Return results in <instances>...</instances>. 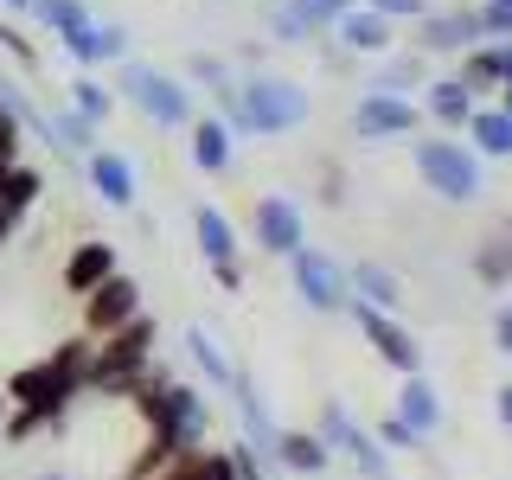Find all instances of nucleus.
I'll return each mask as SVG.
<instances>
[{"mask_svg": "<svg viewBox=\"0 0 512 480\" xmlns=\"http://www.w3.org/2000/svg\"><path fill=\"white\" fill-rule=\"evenodd\" d=\"M90 359H96V340H90V333H71V340H58L39 365H20V372L7 378V404L13 410H7V423H0V436H7V442H32L39 429H52L58 416L84 397Z\"/></svg>", "mask_w": 512, "mask_h": 480, "instance_id": "f257e3e1", "label": "nucleus"}, {"mask_svg": "<svg viewBox=\"0 0 512 480\" xmlns=\"http://www.w3.org/2000/svg\"><path fill=\"white\" fill-rule=\"evenodd\" d=\"M218 96V109L212 116L231 128L237 141H250V135H288V128H301L314 116V96L295 84V77H276V71H256V77H244V84H224V90H212Z\"/></svg>", "mask_w": 512, "mask_h": 480, "instance_id": "f03ea898", "label": "nucleus"}, {"mask_svg": "<svg viewBox=\"0 0 512 480\" xmlns=\"http://www.w3.org/2000/svg\"><path fill=\"white\" fill-rule=\"evenodd\" d=\"M154 340H160V327H154L148 314H135L122 333L96 340V359H90L84 391H90V397H128L141 378L154 372Z\"/></svg>", "mask_w": 512, "mask_h": 480, "instance_id": "7ed1b4c3", "label": "nucleus"}, {"mask_svg": "<svg viewBox=\"0 0 512 480\" xmlns=\"http://www.w3.org/2000/svg\"><path fill=\"white\" fill-rule=\"evenodd\" d=\"M416 173H423V186L436 192V199H448V205H474L480 186H487L480 154L468 141H455V135H423L416 141Z\"/></svg>", "mask_w": 512, "mask_h": 480, "instance_id": "20e7f679", "label": "nucleus"}, {"mask_svg": "<svg viewBox=\"0 0 512 480\" xmlns=\"http://www.w3.org/2000/svg\"><path fill=\"white\" fill-rule=\"evenodd\" d=\"M116 90H122L154 128H192V116H199L186 77L160 71V64H141V58H122V84H116Z\"/></svg>", "mask_w": 512, "mask_h": 480, "instance_id": "39448f33", "label": "nucleus"}, {"mask_svg": "<svg viewBox=\"0 0 512 480\" xmlns=\"http://www.w3.org/2000/svg\"><path fill=\"white\" fill-rule=\"evenodd\" d=\"M288 282H295V295L308 301L314 314H352V269L333 250L301 244L288 256Z\"/></svg>", "mask_w": 512, "mask_h": 480, "instance_id": "423d86ee", "label": "nucleus"}, {"mask_svg": "<svg viewBox=\"0 0 512 480\" xmlns=\"http://www.w3.org/2000/svg\"><path fill=\"white\" fill-rule=\"evenodd\" d=\"M314 436L327 442V455H340V461H352L365 480H378V474H391V455L378 448V436L359 423L352 410H340V404H320V423H314Z\"/></svg>", "mask_w": 512, "mask_h": 480, "instance_id": "0eeeda50", "label": "nucleus"}, {"mask_svg": "<svg viewBox=\"0 0 512 480\" xmlns=\"http://www.w3.org/2000/svg\"><path fill=\"white\" fill-rule=\"evenodd\" d=\"M352 135L359 141H416L423 135V109H416V96H384V90H365L359 103H352Z\"/></svg>", "mask_w": 512, "mask_h": 480, "instance_id": "6e6552de", "label": "nucleus"}, {"mask_svg": "<svg viewBox=\"0 0 512 480\" xmlns=\"http://www.w3.org/2000/svg\"><path fill=\"white\" fill-rule=\"evenodd\" d=\"M474 45H487L474 7H429L423 20H416L410 52H423V58H461V52H474Z\"/></svg>", "mask_w": 512, "mask_h": 480, "instance_id": "1a4fd4ad", "label": "nucleus"}, {"mask_svg": "<svg viewBox=\"0 0 512 480\" xmlns=\"http://www.w3.org/2000/svg\"><path fill=\"white\" fill-rule=\"evenodd\" d=\"M250 237H256V250H269V256H295L301 244H308V218H301V199H288V192H263V199L250 205Z\"/></svg>", "mask_w": 512, "mask_h": 480, "instance_id": "9d476101", "label": "nucleus"}, {"mask_svg": "<svg viewBox=\"0 0 512 480\" xmlns=\"http://www.w3.org/2000/svg\"><path fill=\"white\" fill-rule=\"evenodd\" d=\"M352 320H359L365 346H372V352H378L384 365H391L397 378L423 372V346H416V333H410V327H404L397 314H378V308H359V301H352Z\"/></svg>", "mask_w": 512, "mask_h": 480, "instance_id": "9b49d317", "label": "nucleus"}, {"mask_svg": "<svg viewBox=\"0 0 512 480\" xmlns=\"http://www.w3.org/2000/svg\"><path fill=\"white\" fill-rule=\"evenodd\" d=\"M135 314H141V282L128 276V269H116L103 288H90V295H84V333H90V340L122 333Z\"/></svg>", "mask_w": 512, "mask_h": 480, "instance_id": "f8f14e48", "label": "nucleus"}, {"mask_svg": "<svg viewBox=\"0 0 512 480\" xmlns=\"http://www.w3.org/2000/svg\"><path fill=\"white\" fill-rule=\"evenodd\" d=\"M84 180H90L96 199H103V205H116V212H128V205H135V192H141L135 160L116 154V148H96V154L84 160Z\"/></svg>", "mask_w": 512, "mask_h": 480, "instance_id": "ddd939ff", "label": "nucleus"}, {"mask_svg": "<svg viewBox=\"0 0 512 480\" xmlns=\"http://www.w3.org/2000/svg\"><path fill=\"white\" fill-rule=\"evenodd\" d=\"M416 109H423V122L436 128V135H461V128L474 122L480 103L455 84V77H429V84H423V103H416Z\"/></svg>", "mask_w": 512, "mask_h": 480, "instance_id": "4468645a", "label": "nucleus"}, {"mask_svg": "<svg viewBox=\"0 0 512 480\" xmlns=\"http://www.w3.org/2000/svg\"><path fill=\"white\" fill-rule=\"evenodd\" d=\"M64 58L77 64V71H90V64H122L128 58V32L122 26H103V20H84L77 32H64Z\"/></svg>", "mask_w": 512, "mask_h": 480, "instance_id": "2eb2a0df", "label": "nucleus"}, {"mask_svg": "<svg viewBox=\"0 0 512 480\" xmlns=\"http://www.w3.org/2000/svg\"><path fill=\"white\" fill-rule=\"evenodd\" d=\"M116 269H122V263H116V244H103V237H84V244L64 256V295L84 301L90 288H103Z\"/></svg>", "mask_w": 512, "mask_h": 480, "instance_id": "dca6fc26", "label": "nucleus"}, {"mask_svg": "<svg viewBox=\"0 0 512 480\" xmlns=\"http://www.w3.org/2000/svg\"><path fill=\"white\" fill-rule=\"evenodd\" d=\"M39 192H45V173H39V167H26V160L0 173V250H7V237L20 231L26 212L39 205Z\"/></svg>", "mask_w": 512, "mask_h": 480, "instance_id": "f3484780", "label": "nucleus"}, {"mask_svg": "<svg viewBox=\"0 0 512 480\" xmlns=\"http://www.w3.org/2000/svg\"><path fill=\"white\" fill-rule=\"evenodd\" d=\"M224 397L237 404V423H244V442H256V448H263L269 461H276V436H282V429H276V416H269L263 391H256V378H250V372H237V378H231V391H224Z\"/></svg>", "mask_w": 512, "mask_h": 480, "instance_id": "a211bd4d", "label": "nucleus"}, {"mask_svg": "<svg viewBox=\"0 0 512 480\" xmlns=\"http://www.w3.org/2000/svg\"><path fill=\"white\" fill-rule=\"evenodd\" d=\"M186 154H192V167H199V173H212V180H218V173H231V160H237V135L218 116H192Z\"/></svg>", "mask_w": 512, "mask_h": 480, "instance_id": "6ab92c4d", "label": "nucleus"}, {"mask_svg": "<svg viewBox=\"0 0 512 480\" xmlns=\"http://www.w3.org/2000/svg\"><path fill=\"white\" fill-rule=\"evenodd\" d=\"M474 282L480 288H512V218H493L487 231H480V244H474Z\"/></svg>", "mask_w": 512, "mask_h": 480, "instance_id": "aec40b11", "label": "nucleus"}, {"mask_svg": "<svg viewBox=\"0 0 512 480\" xmlns=\"http://www.w3.org/2000/svg\"><path fill=\"white\" fill-rule=\"evenodd\" d=\"M391 416H404L416 436L429 442V436L442 429V391H436V384H429L423 372H410L404 384H397V404H391Z\"/></svg>", "mask_w": 512, "mask_h": 480, "instance_id": "412c9836", "label": "nucleus"}, {"mask_svg": "<svg viewBox=\"0 0 512 480\" xmlns=\"http://www.w3.org/2000/svg\"><path fill=\"white\" fill-rule=\"evenodd\" d=\"M333 32H340V45H346V52H365V58H384V52L397 45V26L384 20V13H372V7H352V13H346V20L333 26Z\"/></svg>", "mask_w": 512, "mask_h": 480, "instance_id": "4be33fe9", "label": "nucleus"}, {"mask_svg": "<svg viewBox=\"0 0 512 480\" xmlns=\"http://www.w3.org/2000/svg\"><path fill=\"white\" fill-rule=\"evenodd\" d=\"M276 468L301 474V480H320L333 468V455H327V442H320L314 429H282V436H276Z\"/></svg>", "mask_w": 512, "mask_h": 480, "instance_id": "5701e85b", "label": "nucleus"}, {"mask_svg": "<svg viewBox=\"0 0 512 480\" xmlns=\"http://www.w3.org/2000/svg\"><path fill=\"white\" fill-rule=\"evenodd\" d=\"M352 301H359V308H378V314H397V301H404V276L365 256V263H352Z\"/></svg>", "mask_w": 512, "mask_h": 480, "instance_id": "b1692460", "label": "nucleus"}, {"mask_svg": "<svg viewBox=\"0 0 512 480\" xmlns=\"http://www.w3.org/2000/svg\"><path fill=\"white\" fill-rule=\"evenodd\" d=\"M455 84L474 96H500V84H506V52L500 45H474V52H461V71H455Z\"/></svg>", "mask_w": 512, "mask_h": 480, "instance_id": "393cba45", "label": "nucleus"}, {"mask_svg": "<svg viewBox=\"0 0 512 480\" xmlns=\"http://www.w3.org/2000/svg\"><path fill=\"white\" fill-rule=\"evenodd\" d=\"M192 237H199V256H205V269H218V263H237V224L218 212V205H199L192 212Z\"/></svg>", "mask_w": 512, "mask_h": 480, "instance_id": "a878e982", "label": "nucleus"}, {"mask_svg": "<svg viewBox=\"0 0 512 480\" xmlns=\"http://www.w3.org/2000/svg\"><path fill=\"white\" fill-rule=\"evenodd\" d=\"M461 135H468V148L480 160H506L512 154V116H506L500 103H493V109H474V122L461 128Z\"/></svg>", "mask_w": 512, "mask_h": 480, "instance_id": "bb28decb", "label": "nucleus"}, {"mask_svg": "<svg viewBox=\"0 0 512 480\" xmlns=\"http://www.w3.org/2000/svg\"><path fill=\"white\" fill-rule=\"evenodd\" d=\"M423 84H429V58L423 52H391L378 64V77H372V90H384V96H410Z\"/></svg>", "mask_w": 512, "mask_h": 480, "instance_id": "cd10ccee", "label": "nucleus"}, {"mask_svg": "<svg viewBox=\"0 0 512 480\" xmlns=\"http://www.w3.org/2000/svg\"><path fill=\"white\" fill-rule=\"evenodd\" d=\"M186 352H192V365H199V378H205V384H218V391H231L237 365L224 359V346H218V340H212L205 327H186Z\"/></svg>", "mask_w": 512, "mask_h": 480, "instance_id": "c85d7f7f", "label": "nucleus"}, {"mask_svg": "<svg viewBox=\"0 0 512 480\" xmlns=\"http://www.w3.org/2000/svg\"><path fill=\"white\" fill-rule=\"evenodd\" d=\"M71 109H77V116H84L90 128H103L109 116H116V90H109L103 77L77 71V77H71Z\"/></svg>", "mask_w": 512, "mask_h": 480, "instance_id": "c756f323", "label": "nucleus"}, {"mask_svg": "<svg viewBox=\"0 0 512 480\" xmlns=\"http://www.w3.org/2000/svg\"><path fill=\"white\" fill-rule=\"evenodd\" d=\"M282 7H288V20L308 32V39H320V32H333L359 0H282Z\"/></svg>", "mask_w": 512, "mask_h": 480, "instance_id": "7c9ffc66", "label": "nucleus"}, {"mask_svg": "<svg viewBox=\"0 0 512 480\" xmlns=\"http://www.w3.org/2000/svg\"><path fill=\"white\" fill-rule=\"evenodd\" d=\"M52 141H58V154H71V160H77V167H84V160L96 154V128H90L84 116H77L71 103L52 109Z\"/></svg>", "mask_w": 512, "mask_h": 480, "instance_id": "2f4dec72", "label": "nucleus"}, {"mask_svg": "<svg viewBox=\"0 0 512 480\" xmlns=\"http://www.w3.org/2000/svg\"><path fill=\"white\" fill-rule=\"evenodd\" d=\"M26 20H32V26H45L52 39H64V32H77L84 20H96V13L84 7V0H32Z\"/></svg>", "mask_w": 512, "mask_h": 480, "instance_id": "473e14b6", "label": "nucleus"}, {"mask_svg": "<svg viewBox=\"0 0 512 480\" xmlns=\"http://www.w3.org/2000/svg\"><path fill=\"white\" fill-rule=\"evenodd\" d=\"M0 52H7L13 64H20L26 77H39V45H32V39H26V32L13 26V20H0Z\"/></svg>", "mask_w": 512, "mask_h": 480, "instance_id": "72a5a7b5", "label": "nucleus"}, {"mask_svg": "<svg viewBox=\"0 0 512 480\" xmlns=\"http://www.w3.org/2000/svg\"><path fill=\"white\" fill-rule=\"evenodd\" d=\"M224 455H231V474H237V480H269V455H263L256 442L237 436L231 448H224Z\"/></svg>", "mask_w": 512, "mask_h": 480, "instance_id": "f704fd0d", "label": "nucleus"}, {"mask_svg": "<svg viewBox=\"0 0 512 480\" xmlns=\"http://www.w3.org/2000/svg\"><path fill=\"white\" fill-rule=\"evenodd\" d=\"M480 32H487V45H506L512 39V0H480Z\"/></svg>", "mask_w": 512, "mask_h": 480, "instance_id": "c9c22d12", "label": "nucleus"}, {"mask_svg": "<svg viewBox=\"0 0 512 480\" xmlns=\"http://www.w3.org/2000/svg\"><path fill=\"white\" fill-rule=\"evenodd\" d=\"M20 148H26V135H20V122H13V109L0 103V173L20 167Z\"/></svg>", "mask_w": 512, "mask_h": 480, "instance_id": "e433bc0d", "label": "nucleus"}, {"mask_svg": "<svg viewBox=\"0 0 512 480\" xmlns=\"http://www.w3.org/2000/svg\"><path fill=\"white\" fill-rule=\"evenodd\" d=\"M372 436H378V448H384V455H391V448H423V436H416V429L404 423V416H384V423L372 429Z\"/></svg>", "mask_w": 512, "mask_h": 480, "instance_id": "4c0bfd02", "label": "nucleus"}, {"mask_svg": "<svg viewBox=\"0 0 512 480\" xmlns=\"http://www.w3.org/2000/svg\"><path fill=\"white\" fill-rule=\"evenodd\" d=\"M359 7H372V13H384V20H423L429 13V0H359Z\"/></svg>", "mask_w": 512, "mask_h": 480, "instance_id": "58836bf2", "label": "nucleus"}, {"mask_svg": "<svg viewBox=\"0 0 512 480\" xmlns=\"http://www.w3.org/2000/svg\"><path fill=\"white\" fill-rule=\"evenodd\" d=\"M186 77H199L205 90H224V84H231V64H224V58H192Z\"/></svg>", "mask_w": 512, "mask_h": 480, "instance_id": "ea45409f", "label": "nucleus"}, {"mask_svg": "<svg viewBox=\"0 0 512 480\" xmlns=\"http://www.w3.org/2000/svg\"><path fill=\"white\" fill-rule=\"evenodd\" d=\"M493 346L512 359V301H506V308H493Z\"/></svg>", "mask_w": 512, "mask_h": 480, "instance_id": "a19ab883", "label": "nucleus"}, {"mask_svg": "<svg viewBox=\"0 0 512 480\" xmlns=\"http://www.w3.org/2000/svg\"><path fill=\"white\" fill-rule=\"evenodd\" d=\"M212 282L224 288V295H244V263H218V269H212Z\"/></svg>", "mask_w": 512, "mask_h": 480, "instance_id": "79ce46f5", "label": "nucleus"}, {"mask_svg": "<svg viewBox=\"0 0 512 480\" xmlns=\"http://www.w3.org/2000/svg\"><path fill=\"white\" fill-rule=\"evenodd\" d=\"M320 199H327V205H340V199H346V180H340V173H333V167L320 173Z\"/></svg>", "mask_w": 512, "mask_h": 480, "instance_id": "37998d69", "label": "nucleus"}, {"mask_svg": "<svg viewBox=\"0 0 512 480\" xmlns=\"http://www.w3.org/2000/svg\"><path fill=\"white\" fill-rule=\"evenodd\" d=\"M493 410H500V429L512 436V384H500V391H493Z\"/></svg>", "mask_w": 512, "mask_h": 480, "instance_id": "c03bdc74", "label": "nucleus"}, {"mask_svg": "<svg viewBox=\"0 0 512 480\" xmlns=\"http://www.w3.org/2000/svg\"><path fill=\"white\" fill-rule=\"evenodd\" d=\"M0 7H7V13H20V20H26V7H32V0H0Z\"/></svg>", "mask_w": 512, "mask_h": 480, "instance_id": "a18cd8bd", "label": "nucleus"}, {"mask_svg": "<svg viewBox=\"0 0 512 480\" xmlns=\"http://www.w3.org/2000/svg\"><path fill=\"white\" fill-rule=\"evenodd\" d=\"M500 109H506V116H512V84H500Z\"/></svg>", "mask_w": 512, "mask_h": 480, "instance_id": "49530a36", "label": "nucleus"}, {"mask_svg": "<svg viewBox=\"0 0 512 480\" xmlns=\"http://www.w3.org/2000/svg\"><path fill=\"white\" fill-rule=\"evenodd\" d=\"M7 410H13V404H7V397H0V423H7Z\"/></svg>", "mask_w": 512, "mask_h": 480, "instance_id": "de8ad7c7", "label": "nucleus"}, {"mask_svg": "<svg viewBox=\"0 0 512 480\" xmlns=\"http://www.w3.org/2000/svg\"><path fill=\"white\" fill-rule=\"evenodd\" d=\"M39 480H64V474H39Z\"/></svg>", "mask_w": 512, "mask_h": 480, "instance_id": "09e8293b", "label": "nucleus"}, {"mask_svg": "<svg viewBox=\"0 0 512 480\" xmlns=\"http://www.w3.org/2000/svg\"><path fill=\"white\" fill-rule=\"evenodd\" d=\"M378 480H391V474H378Z\"/></svg>", "mask_w": 512, "mask_h": 480, "instance_id": "8fccbe9b", "label": "nucleus"}]
</instances>
